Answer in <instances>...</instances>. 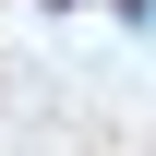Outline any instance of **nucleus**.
<instances>
[{"label": "nucleus", "instance_id": "f257e3e1", "mask_svg": "<svg viewBox=\"0 0 156 156\" xmlns=\"http://www.w3.org/2000/svg\"><path fill=\"white\" fill-rule=\"evenodd\" d=\"M60 12H72V0H60Z\"/></svg>", "mask_w": 156, "mask_h": 156}]
</instances>
